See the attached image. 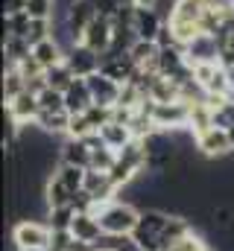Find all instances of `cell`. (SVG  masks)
<instances>
[{"instance_id": "484cf974", "label": "cell", "mask_w": 234, "mask_h": 251, "mask_svg": "<svg viewBox=\"0 0 234 251\" xmlns=\"http://www.w3.org/2000/svg\"><path fill=\"white\" fill-rule=\"evenodd\" d=\"M85 173L88 170H82V167H73V164H58L56 176L67 184V187L73 190V193H79V190L85 187Z\"/></svg>"}, {"instance_id": "4fadbf2b", "label": "cell", "mask_w": 234, "mask_h": 251, "mask_svg": "<svg viewBox=\"0 0 234 251\" xmlns=\"http://www.w3.org/2000/svg\"><path fill=\"white\" fill-rule=\"evenodd\" d=\"M6 111L12 114V120H18L21 126H32L35 120H38V114H41L38 94H32V91L18 94L15 100H9V102H6Z\"/></svg>"}, {"instance_id": "52a82bcc", "label": "cell", "mask_w": 234, "mask_h": 251, "mask_svg": "<svg viewBox=\"0 0 234 251\" xmlns=\"http://www.w3.org/2000/svg\"><path fill=\"white\" fill-rule=\"evenodd\" d=\"M85 47H91L94 53H106V50H112V41H115V21L112 18H106V15H97L94 21H91V26L82 32V38H79Z\"/></svg>"}, {"instance_id": "d6986e66", "label": "cell", "mask_w": 234, "mask_h": 251, "mask_svg": "<svg viewBox=\"0 0 234 251\" xmlns=\"http://www.w3.org/2000/svg\"><path fill=\"white\" fill-rule=\"evenodd\" d=\"M73 190L67 187L58 176H53L50 181H44V204L47 207H67L70 201H73Z\"/></svg>"}, {"instance_id": "4316f807", "label": "cell", "mask_w": 234, "mask_h": 251, "mask_svg": "<svg viewBox=\"0 0 234 251\" xmlns=\"http://www.w3.org/2000/svg\"><path fill=\"white\" fill-rule=\"evenodd\" d=\"M53 35V18L47 21V18H32L29 21V29H27V41H29V47H35L38 41H44V38H50Z\"/></svg>"}, {"instance_id": "8992f818", "label": "cell", "mask_w": 234, "mask_h": 251, "mask_svg": "<svg viewBox=\"0 0 234 251\" xmlns=\"http://www.w3.org/2000/svg\"><path fill=\"white\" fill-rule=\"evenodd\" d=\"M97 15H100V12H97L94 0H73V3L64 9V26H67V32H70V38L79 41L82 32L91 26V21H94Z\"/></svg>"}, {"instance_id": "7a4b0ae2", "label": "cell", "mask_w": 234, "mask_h": 251, "mask_svg": "<svg viewBox=\"0 0 234 251\" xmlns=\"http://www.w3.org/2000/svg\"><path fill=\"white\" fill-rule=\"evenodd\" d=\"M170 213L161 210V207H144L141 210V219H138V228L132 234V240L138 243L141 251H161V231L167 225Z\"/></svg>"}, {"instance_id": "277c9868", "label": "cell", "mask_w": 234, "mask_h": 251, "mask_svg": "<svg viewBox=\"0 0 234 251\" xmlns=\"http://www.w3.org/2000/svg\"><path fill=\"white\" fill-rule=\"evenodd\" d=\"M152 120L161 131H184V128H190V102H184V100L155 102L152 105Z\"/></svg>"}, {"instance_id": "d6a6232c", "label": "cell", "mask_w": 234, "mask_h": 251, "mask_svg": "<svg viewBox=\"0 0 234 251\" xmlns=\"http://www.w3.org/2000/svg\"><path fill=\"white\" fill-rule=\"evenodd\" d=\"M229 137H232V149H234V126H229Z\"/></svg>"}, {"instance_id": "d4e9b609", "label": "cell", "mask_w": 234, "mask_h": 251, "mask_svg": "<svg viewBox=\"0 0 234 251\" xmlns=\"http://www.w3.org/2000/svg\"><path fill=\"white\" fill-rule=\"evenodd\" d=\"M73 82H76V76H73V70H70L64 62L47 70V88H56V91H61V94H64Z\"/></svg>"}, {"instance_id": "8fae6325", "label": "cell", "mask_w": 234, "mask_h": 251, "mask_svg": "<svg viewBox=\"0 0 234 251\" xmlns=\"http://www.w3.org/2000/svg\"><path fill=\"white\" fill-rule=\"evenodd\" d=\"M85 82H88V88H91L94 105L115 108L117 102H120V91H123V85H120V82H115L112 76H106L103 70H97V73H94V76H88Z\"/></svg>"}, {"instance_id": "603a6c76", "label": "cell", "mask_w": 234, "mask_h": 251, "mask_svg": "<svg viewBox=\"0 0 234 251\" xmlns=\"http://www.w3.org/2000/svg\"><path fill=\"white\" fill-rule=\"evenodd\" d=\"M27 56H32V47L27 38H3V59L6 64H21Z\"/></svg>"}, {"instance_id": "836d02e7", "label": "cell", "mask_w": 234, "mask_h": 251, "mask_svg": "<svg viewBox=\"0 0 234 251\" xmlns=\"http://www.w3.org/2000/svg\"><path fill=\"white\" fill-rule=\"evenodd\" d=\"M24 251H50V249H24Z\"/></svg>"}, {"instance_id": "ffe728a7", "label": "cell", "mask_w": 234, "mask_h": 251, "mask_svg": "<svg viewBox=\"0 0 234 251\" xmlns=\"http://www.w3.org/2000/svg\"><path fill=\"white\" fill-rule=\"evenodd\" d=\"M35 126L41 128V131H47V134H53V137H67V128H70V114L67 111H41L38 114V120Z\"/></svg>"}, {"instance_id": "1f68e13d", "label": "cell", "mask_w": 234, "mask_h": 251, "mask_svg": "<svg viewBox=\"0 0 234 251\" xmlns=\"http://www.w3.org/2000/svg\"><path fill=\"white\" fill-rule=\"evenodd\" d=\"M135 6H141V9H158V3L161 0H132Z\"/></svg>"}, {"instance_id": "ba28073f", "label": "cell", "mask_w": 234, "mask_h": 251, "mask_svg": "<svg viewBox=\"0 0 234 251\" xmlns=\"http://www.w3.org/2000/svg\"><path fill=\"white\" fill-rule=\"evenodd\" d=\"M64 64L73 70L76 79H88V76H94L100 70V53H94L91 47L76 41L70 50H64Z\"/></svg>"}, {"instance_id": "f1b7e54d", "label": "cell", "mask_w": 234, "mask_h": 251, "mask_svg": "<svg viewBox=\"0 0 234 251\" xmlns=\"http://www.w3.org/2000/svg\"><path fill=\"white\" fill-rule=\"evenodd\" d=\"M56 12V0H27V15L29 18H53Z\"/></svg>"}, {"instance_id": "3957f363", "label": "cell", "mask_w": 234, "mask_h": 251, "mask_svg": "<svg viewBox=\"0 0 234 251\" xmlns=\"http://www.w3.org/2000/svg\"><path fill=\"white\" fill-rule=\"evenodd\" d=\"M12 243L18 249H50L53 246V228L38 219H21L12 228Z\"/></svg>"}, {"instance_id": "6da1fadb", "label": "cell", "mask_w": 234, "mask_h": 251, "mask_svg": "<svg viewBox=\"0 0 234 251\" xmlns=\"http://www.w3.org/2000/svg\"><path fill=\"white\" fill-rule=\"evenodd\" d=\"M97 216H100V225H103V234L109 237H132L135 228H138V219H141V207H135L132 201H106L103 207H97Z\"/></svg>"}, {"instance_id": "9c48e42d", "label": "cell", "mask_w": 234, "mask_h": 251, "mask_svg": "<svg viewBox=\"0 0 234 251\" xmlns=\"http://www.w3.org/2000/svg\"><path fill=\"white\" fill-rule=\"evenodd\" d=\"M164 26H167V21H164V15L158 9H141V6H135V12H132V29H135L138 38L158 41V35L164 32Z\"/></svg>"}, {"instance_id": "5b68a950", "label": "cell", "mask_w": 234, "mask_h": 251, "mask_svg": "<svg viewBox=\"0 0 234 251\" xmlns=\"http://www.w3.org/2000/svg\"><path fill=\"white\" fill-rule=\"evenodd\" d=\"M196 149H199V155H202V158H211V161H223V158L234 155L229 128L214 126V128H208V131L196 134Z\"/></svg>"}, {"instance_id": "4dcf8cb0", "label": "cell", "mask_w": 234, "mask_h": 251, "mask_svg": "<svg viewBox=\"0 0 234 251\" xmlns=\"http://www.w3.org/2000/svg\"><path fill=\"white\" fill-rule=\"evenodd\" d=\"M18 12H27V0H3V18L18 15Z\"/></svg>"}, {"instance_id": "9a60e30c", "label": "cell", "mask_w": 234, "mask_h": 251, "mask_svg": "<svg viewBox=\"0 0 234 251\" xmlns=\"http://www.w3.org/2000/svg\"><path fill=\"white\" fill-rule=\"evenodd\" d=\"M58 164H73L88 170L91 167V146L79 137H64V143L58 146Z\"/></svg>"}, {"instance_id": "30bf717a", "label": "cell", "mask_w": 234, "mask_h": 251, "mask_svg": "<svg viewBox=\"0 0 234 251\" xmlns=\"http://www.w3.org/2000/svg\"><path fill=\"white\" fill-rule=\"evenodd\" d=\"M100 70H103L106 76H112L115 82L126 85V82H132V76L138 73V64H135V59H132L129 53L106 50V53L100 56Z\"/></svg>"}, {"instance_id": "ac0fdd59", "label": "cell", "mask_w": 234, "mask_h": 251, "mask_svg": "<svg viewBox=\"0 0 234 251\" xmlns=\"http://www.w3.org/2000/svg\"><path fill=\"white\" fill-rule=\"evenodd\" d=\"M100 137H103V143L109 146V149H115V152H120L123 146H129L132 140H135V134H132V128L126 123H117V120H112V123H106L100 131H97Z\"/></svg>"}, {"instance_id": "83f0119b", "label": "cell", "mask_w": 234, "mask_h": 251, "mask_svg": "<svg viewBox=\"0 0 234 251\" xmlns=\"http://www.w3.org/2000/svg\"><path fill=\"white\" fill-rule=\"evenodd\" d=\"M38 105H41V111H67L64 108V94L56 91V88H44L38 94Z\"/></svg>"}, {"instance_id": "44dd1931", "label": "cell", "mask_w": 234, "mask_h": 251, "mask_svg": "<svg viewBox=\"0 0 234 251\" xmlns=\"http://www.w3.org/2000/svg\"><path fill=\"white\" fill-rule=\"evenodd\" d=\"M158 53H161L158 41H144V38H138V41L132 44V50H129V56L135 59V64H138V67H146V70H155ZM155 73H158V70H155Z\"/></svg>"}, {"instance_id": "5bb4252c", "label": "cell", "mask_w": 234, "mask_h": 251, "mask_svg": "<svg viewBox=\"0 0 234 251\" xmlns=\"http://www.w3.org/2000/svg\"><path fill=\"white\" fill-rule=\"evenodd\" d=\"M70 234H73V240H79V243H91V246H97V243L103 240L100 216H97L94 210H82V213H76V216H73V225H70Z\"/></svg>"}, {"instance_id": "7c38bea8", "label": "cell", "mask_w": 234, "mask_h": 251, "mask_svg": "<svg viewBox=\"0 0 234 251\" xmlns=\"http://www.w3.org/2000/svg\"><path fill=\"white\" fill-rule=\"evenodd\" d=\"M184 56H187V64H202V62H220V44H217V35L211 32H199L187 47H181Z\"/></svg>"}, {"instance_id": "f546056e", "label": "cell", "mask_w": 234, "mask_h": 251, "mask_svg": "<svg viewBox=\"0 0 234 251\" xmlns=\"http://www.w3.org/2000/svg\"><path fill=\"white\" fill-rule=\"evenodd\" d=\"M18 67H21V73H24V79H27V82H32V79H38V76H44V73H47L41 64L35 62V56H27Z\"/></svg>"}, {"instance_id": "e0dca14e", "label": "cell", "mask_w": 234, "mask_h": 251, "mask_svg": "<svg viewBox=\"0 0 234 251\" xmlns=\"http://www.w3.org/2000/svg\"><path fill=\"white\" fill-rule=\"evenodd\" d=\"M32 56H35V62L41 64L44 70H50V67H56V64L64 62V47L50 35V38H44V41H38L32 47Z\"/></svg>"}, {"instance_id": "cb8c5ba5", "label": "cell", "mask_w": 234, "mask_h": 251, "mask_svg": "<svg viewBox=\"0 0 234 251\" xmlns=\"http://www.w3.org/2000/svg\"><path fill=\"white\" fill-rule=\"evenodd\" d=\"M73 216H76V207L73 204H67V207H47V225L53 231H70Z\"/></svg>"}, {"instance_id": "7402d4cb", "label": "cell", "mask_w": 234, "mask_h": 251, "mask_svg": "<svg viewBox=\"0 0 234 251\" xmlns=\"http://www.w3.org/2000/svg\"><path fill=\"white\" fill-rule=\"evenodd\" d=\"M24 91H27V79H24L21 67L18 64H6V70H3V102L15 100Z\"/></svg>"}, {"instance_id": "2e32d148", "label": "cell", "mask_w": 234, "mask_h": 251, "mask_svg": "<svg viewBox=\"0 0 234 251\" xmlns=\"http://www.w3.org/2000/svg\"><path fill=\"white\" fill-rule=\"evenodd\" d=\"M91 105H94V97H91L88 82H85V79H76V82L64 91V108H67V114H85Z\"/></svg>"}]
</instances>
